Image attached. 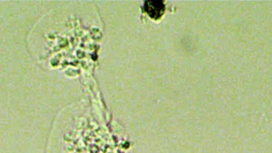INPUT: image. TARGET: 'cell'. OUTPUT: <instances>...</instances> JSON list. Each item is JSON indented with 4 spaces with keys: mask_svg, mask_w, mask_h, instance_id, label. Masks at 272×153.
<instances>
[{
    "mask_svg": "<svg viewBox=\"0 0 272 153\" xmlns=\"http://www.w3.org/2000/svg\"><path fill=\"white\" fill-rule=\"evenodd\" d=\"M145 9L152 18L160 19L165 12V5L162 1L146 2Z\"/></svg>",
    "mask_w": 272,
    "mask_h": 153,
    "instance_id": "obj_1",
    "label": "cell"
}]
</instances>
